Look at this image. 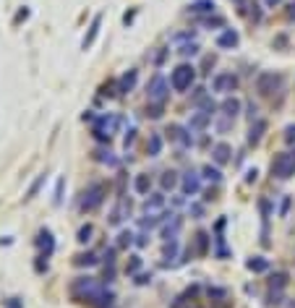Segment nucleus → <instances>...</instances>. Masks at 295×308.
Here are the masks:
<instances>
[{
    "mask_svg": "<svg viewBox=\"0 0 295 308\" xmlns=\"http://www.w3.org/2000/svg\"><path fill=\"white\" fill-rule=\"evenodd\" d=\"M94 157H97V162H105V165H118V159L113 157V152H110V149H97Z\"/></svg>",
    "mask_w": 295,
    "mask_h": 308,
    "instance_id": "obj_30",
    "label": "nucleus"
},
{
    "mask_svg": "<svg viewBox=\"0 0 295 308\" xmlns=\"http://www.w3.org/2000/svg\"><path fill=\"white\" fill-rule=\"evenodd\" d=\"M264 131H266V120H261V117H256V120L251 123V131H248V144H259L261 141V136H264Z\"/></svg>",
    "mask_w": 295,
    "mask_h": 308,
    "instance_id": "obj_17",
    "label": "nucleus"
},
{
    "mask_svg": "<svg viewBox=\"0 0 295 308\" xmlns=\"http://www.w3.org/2000/svg\"><path fill=\"white\" fill-rule=\"evenodd\" d=\"M277 86H280V76L277 74H269V71L256 78V89H259V94H264V97H269Z\"/></svg>",
    "mask_w": 295,
    "mask_h": 308,
    "instance_id": "obj_10",
    "label": "nucleus"
},
{
    "mask_svg": "<svg viewBox=\"0 0 295 308\" xmlns=\"http://www.w3.org/2000/svg\"><path fill=\"white\" fill-rule=\"evenodd\" d=\"M282 301H285L282 290H269V295H266V306H282Z\"/></svg>",
    "mask_w": 295,
    "mask_h": 308,
    "instance_id": "obj_33",
    "label": "nucleus"
},
{
    "mask_svg": "<svg viewBox=\"0 0 295 308\" xmlns=\"http://www.w3.org/2000/svg\"><path fill=\"white\" fill-rule=\"evenodd\" d=\"M201 24H204V26H225V19H219V16H211V19H204Z\"/></svg>",
    "mask_w": 295,
    "mask_h": 308,
    "instance_id": "obj_45",
    "label": "nucleus"
},
{
    "mask_svg": "<svg viewBox=\"0 0 295 308\" xmlns=\"http://www.w3.org/2000/svg\"><path fill=\"white\" fill-rule=\"evenodd\" d=\"M136 133H139V131H136V125H131V128H128V133H126V139H123V147H126V149H131V147H133Z\"/></svg>",
    "mask_w": 295,
    "mask_h": 308,
    "instance_id": "obj_39",
    "label": "nucleus"
},
{
    "mask_svg": "<svg viewBox=\"0 0 295 308\" xmlns=\"http://www.w3.org/2000/svg\"><path fill=\"white\" fill-rule=\"evenodd\" d=\"M288 206H290V198H285V201H282V217L288 214Z\"/></svg>",
    "mask_w": 295,
    "mask_h": 308,
    "instance_id": "obj_52",
    "label": "nucleus"
},
{
    "mask_svg": "<svg viewBox=\"0 0 295 308\" xmlns=\"http://www.w3.org/2000/svg\"><path fill=\"white\" fill-rule=\"evenodd\" d=\"M211 89L217 94H233L238 89V76L235 74H217L214 81H211Z\"/></svg>",
    "mask_w": 295,
    "mask_h": 308,
    "instance_id": "obj_8",
    "label": "nucleus"
},
{
    "mask_svg": "<svg viewBox=\"0 0 295 308\" xmlns=\"http://www.w3.org/2000/svg\"><path fill=\"white\" fill-rule=\"evenodd\" d=\"M199 107H201V113H207V115H214V110H217V105L211 102V97H209V94L199 99Z\"/></svg>",
    "mask_w": 295,
    "mask_h": 308,
    "instance_id": "obj_32",
    "label": "nucleus"
},
{
    "mask_svg": "<svg viewBox=\"0 0 295 308\" xmlns=\"http://www.w3.org/2000/svg\"><path fill=\"white\" fill-rule=\"evenodd\" d=\"M288 19L295 21V3H290V11H288Z\"/></svg>",
    "mask_w": 295,
    "mask_h": 308,
    "instance_id": "obj_50",
    "label": "nucleus"
},
{
    "mask_svg": "<svg viewBox=\"0 0 295 308\" xmlns=\"http://www.w3.org/2000/svg\"><path fill=\"white\" fill-rule=\"evenodd\" d=\"M42 183H44V175H40V178H37L34 183H32V188H29V193H26V198L37 196V191H40V188H42Z\"/></svg>",
    "mask_w": 295,
    "mask_h": 308,
    "instance_id": "obj_41",
    "label": "nucleus"
},
{
    "mask_svg": "<svg viewBox=\"0 0 295 308\" xmlns=\"http://www.w3.org/2000/svg\"><path fill=\"white\" fill-rule=\"evenodd\" d=\"M201 175H204L207 180H211V183H222V173H219L217 167H211V165H207L204 170H201Z\"/></svg>",
    "mask_w": 295,
    "mask_h": 308,
    "instance_id": "obj_29",
    "label": "nucleus"
},
{
    "mask_svg": "<svg viewBox=\"0 0 295 308\" xmlns=\"http://www.w3.org/2000/svg\"><path fill=\"white\" fill-rule=\"evenodd\" d=\"M37 246H40L44 253H42V256H52V251H55V238H52V232L47 230V228H44V230H40V235H37Z\"/></svg>",
    "mask_w": 295,
    "mask_h": 308,
    "instance_id": "obj_14",
    "label": "nucleus"
},
{
    "mask_svg": "<svg viewBox=\"0 0 295 308\" xmlns=\"http://www.w3.org/2000/svg\"><path fill=\"white\" fill-rule=\"evenodd\" d=\"M146 154H149V157H160L162 154V136L160 133L149 136V141H146Z\"/></svg>",
    "mask_w": 295,
    "mask_h": 308,
    "instance_id": "obj_23",
    "label": "nucleus"
},
{
    "mask_svg": "<svg viewBox=\"0 0 295 308\" xmlns=\"http://www.w3.org/2000/svg\"><path fill=\"white\" fill-rule=\"evenodd\" d=\"M180 228H183V220L178 214H172L170 222H162V230H160L162 240H175V238H178V232H180Z\"/></svg>",
    "mask_w": 295,
    "mask_h": 308,
    "instance_id": "obj_11",
    "label": "nucleus"
},
{
    "mask_svg": "<svg viewBox=\"0 0 295 308\" xmlns=\"http://www.w3.org/2000/svg\"><path fill=\"white\" fill-rule=\"evenodd\" d=\"M178 52H180V55H196V52H199V44L191 39L188 44H180V50H178Z\"/></svg>",
    "mask_w": 295,
    "mask_h": 308,
    "instance_id": "obj_37",
    "label": "nucleus"
},
{
    "mask_svg": "<svg viewBox=\"0 0 295 308\" xmlns=\"http://www.w3.org/2000/svg\"><path fill=\"white\" fill-rule=\"evenodd\" d=\"M97 290H99V285H97L94 277H76L71 282V295L76 298V301H84V303L97 293Z\"/></svg>",
    "mask_w": 295,
    "mask_h": 308,
    "instance_id": "obj_3",
    "label": "nucleus"
},
{
    "mask_svg": "<svg viewBox=\"0 0 295 308\" xmlns=\"http://www.w3.org/2000/svg\"><path fill=\"white\" fill-rule=\"evenodd\" d=\"M180 191H183V196H196L201 191V175L188 170V173L180 178Z\"/></svg>",
    "mask_w": 295,
    "mask_h": 308,
    "instance_id": "obj_9",
    "label": "nucleus"
},
{
    "mask_svg": "<svg viewBox=\"0 0 295 308\" xmlns=\"http://www.w3.org/2000/svg\"><path fill=\"white\" fill-rule=\"evenodd\" d=\"M209 123H211V115H207V113L196 110V113L191 115V123H188V128H191V131H204Z\"/></svg>",
    "mask_w": 295,
    "mask_h": 308,
    "instance_id": "obj_19",
    "label": "nucleus"
},
{
    "mask_svg": "<svg viewBox=\"0 0 295 308\" xmlns=\"http://www.w3.org/2000/svg\"><path fill=\"white\" fill-rule=\"evenodd\" d=\"M256 175H259V173H256V170H248V173H246V180H248V183H251V180H256Z\"/></svg>",
    "mask_w": 295,
    "mask_h": 308,
    "instance_id": "obj_49",
    "label": "nucleus"
},
{
    "mask_svg": "<svg viewBox=\"0 0 295 308\" xmlns=\"http://www.w3.org/2000/svg\"><path fill=\"white\" fill-rule=\"evenodd\" d=\"M264 3H266V5H269V8H274V5H280V3H282V0H264Z\"/></svg>",
    "mask_w": 295,
    "mask_h": 308,
    "instance_id": "obj_53",
    "label": "nucleus"
},
{
    "mask_svg": "<svg viewBox=\"0 0 295 308\" xmlns=\"http://www.w3.org/2000/svg\"><path fill=\"white\" fill-rule=\"evenodd\" d=\"M113 301H115V295L110 293V290H105L102 285H99V290L89 298L86 303H89L91 308H110V306H113Z\"/></svg>",
    "mask_w": 295,
    "mask_h": 308,
    "instance_id": "obj_12",
    "label": "nucleus"
},
{
    "mask_svg": "<svg viewBox=\"0 0 295 308\" xmlns=\"http://www.w3.org/2000/svg\"><path fill=\"white\" fill-rule=\"evenodd\" d=\"M160 186H162V191H172L175 186H180V178H178V173H175V170H168V173H162V178H160Z\"/></svg>",
    "mask_w": 295,
    "mask_h": 308,
    "instance_id": "obj_22",
    "label": "nucleus"
},
{
    "mask_svg": "<svg viewBox=\"0 0 295 308\" xmlns=\"http://www.w3.org/2000/svg\"><path fill=\"white\" fill-rule=\"evenodd\" d=\"M288 271H274V274L269 277V290H285V285H288Z\"/></svg>",
    "mask_w": 295,
    "mask_h": 308,
    "instance_id": "obj_25",
    "label": "nucleus"
},
{
    "mask_svg": "<svg viewBox=\"0 0 295 308\" xmlns=\"http://www.w3.org/2000/svg\"><path fill=\"white\" fill-rule=\"evenodd\" d=\"M230 125H233V117H227V115H225V120H219V123H217V131H219V133H227V131H230Z\"/></svg>",
    "mask_w": 295,
    "mask_h": 308,
    "instance_id": "obj_43",
    "label": "nucleus"
},
{
    "mask_svg": "<svg viewBox=\"0 0 295 308\" xmlns=\"http://www.w3.org/2000/svg\"><path fill=\"white\" fill-rule=\"evenodd\" d=\"M290 175H295V149L280 154V157L272 162V178L288 180Z\"/></svg>",
    "mask_w": 295,
    "mask_h": 308,
    "instance_id": "obj_4",
    "label": "nucleus"
},
{
    "mask_svg": "<svg viewBox=\"0 0 295 308\" xmlns=\"http://www.w3.org/2000/svg\"><path fill=\"white\" fill-rule=\"evenodd\" d=\"M170 141H175L180 149H191L193 147V136H191V128H186V125H178V123H172L170 128Z\"/></svg>",
    "mask_w": 295,
    "mask_h": 308,
    "instance_id": "obj_7",
    "label": "nucleus"
},
{
    "mask_svg": "<svg viewBox=\"0 0 295 308\" xmlns=\"http://www.w3.org/2000/svg\"><path fill=\"white\" fill-rule=\"evenodd\" d=\"M162 110H165V105L149 102V107H146V115H152V117H162Z\"/></svg>",
    "mask_w": 295,
    "mask_h": 308,
    "instance_id": "obj_40",
    "label": "nucleus"
},
{
    "mask_svg": "<svg viewBox=\"0 0 295 308\" xmlns=\"http://www.w3.org/2000/svg\"><path fill=\"white\" fill-rule=\"evenodd\" d=\"M290 308H295V303H293V306H290Z\"/></svg>",
    "mask_w": 295,
    "mask_h": 308,
    "instance_id": "obj_54",
    "label": "nucleus"
},
{
    "mask_svg": "<svg viewBox=\"0 0 295 308\" xmlns=\"http://www.w3.org/2000/svg\"><path fill=\"white\" fill-rule=\"evenodd\" d=\"M191 214H193V217H201V214H204V206L193 204V206H191Z\"/></svg>",
    "mask_w": 295,
    "mask_h": 308,
    "instance_id": "obj_48",
    "label": "nucleus"
},
{
    "mask_svg": "<svg viewBox=\"0 0 295 308\" xmlns=\"http://www.w3.org/2000/svg\"><path fill=\"white\" fill-rule=\"evenodd\" d=\"M8 308H21V301H18V298H13V301L8 303Z\"/></svg>",
    "mask_w": 295,
    "mask_h": 308,
    "instance_id": "obj_51",
    "label": "nucleus"
},
{
    "mask_svg": "<svg viewBox=\"0 0 295 308\" xmlns=\"http://www.w3.org/2000/svg\"><path fill=\"white\" fill-rule=\"evenodd\" d=\"M191 11L211 13V11H214V3H211V0H196V3H193V8H191Z\"/></svg>",
    "mask_w": 295,
    "mask_h": 308,
    "instance_id": "obj_34",
    "label": "nucleus"
},
{
    "mask_svg": "<svg viewBox=\"0 0 295 308\" xmlns=\"http://www.w3.org/2000/svg\"><path fill=\"white\" fill-rule=\"evenodd\" d=\"M133 188H136V193H139V196H149V191H152V178L146 175V173L136 175V180H133Z\"/></svg>",
    "mask_w": 295,
    "mask_h": 308,
    "instance_id": "obj_20",
    "label": "nucleus"
},
{
    "mask_svg": "<svg viewBox=\"0 0 295 308\" xmlns=\"http://www.w3.org/2000/svg\"><path fill=\"white\" fill-rule=\"evenodd\" d=\"M285 141H288V144H295V123H290L288 128H285Z\"/></svg>",
    "mask_w": 295,
    "mask_h": 308,
    "instance_id": "obj_44",
    "label": "nucleus"
},
{
    "mask_svg": "<svg viewBox=\"0 0 295 308\" xmlns=\"http://www.w3.org/2000/svg\"><path fill=\"white\" fill-rule=\"evenodd\" d=\"M238 42H241V34H238L235 29H225L217 37V47L219 50H233V47H238Z\"/></svg>",
    "mask_w": 295,
    "mask_h": 308,
    "instance_id": "obj_13",
    "label": "nucleus"
},
{
    "mask_svg": "<svg viewBox=\"0 0 295 308\" xmlns=\"http://www.w3.org/2000/svg\"><path fill=\"white\" fill-rule=\"evenodd\" d=\"M146 238H149V235H146V232H141V235H136V240H133V243H136V246H141V248H144L146 243H149Z\"/></svg>",
    "mask_w": 295,
    "mask_h": 308,
    "instance_id": "obj_46",
    "label": "nucleus"
},
{
    "mask_svg": "<svg viewBox=\"0 0 295 308\" xmlns=\"http://www.w3.org/2000/svg\"><path fill=\"white\" fill-rule=\"evenodd\" d=\"M99 26H102V19H99V16H97V19L91 21V26H89V34L84 37V42H81V44H84V50H86L89 44H91V42L97 39V34H99Z\"/></svg>",
    "mask_w": 295,
    "mask_h": 308,
    "instance_id": "obj_27",
    "label": "nucleus"
},
{
    "mask_svg": "<svg viewBox=\"0 0 295 308\" xmlns=\"http://www.w3.org/2000/svg\"><path fill=\"white\" fill-rule=\"evenodd\" d=\"M209 298H217V301H225V298H227V290H222V287H209Z\"/></svg>",
    "mask_w": 295,
    "mask_h": 308,
    "instance_id": "obj_42",
    "label": "nucleus"
},
{
    "mask_svg": "<svg viewBox=\"0 0 295 308\" xmlns=\"http://www.w3.org/2000/svg\"><path fill=\"white\" fill-rule=\"evenodd\" d=\"M162 206H165V196L162 193H149V198L144 201V214H162Z\"/></svg>",
    "mask_w": 295,
    "mask_h": 308,
    "instance_id": "obj_15",
    "label": "nucleus"
},
{
    "mask_svg": "<svg viewBox=\"0 0 295 308\" xmlns=\"http://www.w3.org/2000/svg\"><path fill=\"white\" fill-rule=\"evenodd\" d=\"M139 269H141V256H131V261H128L126 271H128V274H136Z\"/></svg>",
    "mask_w": 295,
    "mask_h": 308,
    "instance_id": "obj_38",
    "label": "nucleus"
},
{
    "mask_svg": "<svg viewBox=\"0 0 295 308\" xmlns=\"http://www.w3.org/2000/svg\"><path fill=\"white\" fill-rule=\"evenodd\" d=\"M175 253H178V240H165V259H175Z\"/></svg>",
    "mask_w": 295,
    "mask_h": 308,
    "instance_id": "obj_36",
    "label": "nucleus"
},
{
    "mask_svg": "<svg viewBox=\"0 0 295 308\" xmlns=\"http://www.w3.org/2000/svg\"><path fill=\"white\" fill-rule=\"evenodd\" d=\"M136 78H139V74L136 71H128V74L121 76V81H118V94H128L131 89L136 86Z\"/></svg>",
    "mask_w": 295,
    "mask_h": 308,
    "instance_id": "obj_18",
    "label": "nucleus"
},
{
    "mask_svg": "<svg viewBox=\"0 0 295 308\" xmlns=\"http://www.w3.org/2000/svg\"><path fill=\"white\" fill-rule=\"evenodd\" d=\"M97 261H99V259H97L91 251H86V253H79V256H73V264H76V267H94Z\"/></svg>",
    "mask_w": 295,
    "mask_h": 308,
    "instance_id": "obj_26",
    "label": "nucleus"
},
{
    "mask_svg": "<svg viewBox=\"0 0 295 308\" xmlns=\"http://www.w3.org/2000/svg\"><path fill=\"white\" fill-rule=\"evenodd\" d=\"M230 154H233V149H230V144H225V141H219V144L211 147V159H214L217 165H227Z\"/></svg>",
    "mask_w": 295,
    "mask_h": 308,
    "instance_id": "obj_16",
    "label": "nucleus"
},
{
    "mask_svg": "<svg viewBox=\"0 0 295 308\" xmlns=\"http://www.w3.org/2000/svg\"><path fill=\"white\" fill-rule=\"evenodd\" d=\"M133 240H136V235H133V232H128V230H123L121 235H118V248H126V246H131Z\"/></svg>",
    "mask_w": 295,
    "mask_h": 308,
    "instance_id": "obj_35",
    "label": "nucleus"
},
{
    "mask_svg": "<svg viewBox=\"0 0 295 308\" xmlns=\"http://www.w3.org/2000/svg\"><path fill=\"white\" fill-rule=\"evenodd\" d=\"M246 267L259 274V271H266V269H269V259H264V256H253V259H248V261H246Z\"/></svg>",
    "mask_w": 295,
    "mask_h": 308,
    "instance_id": "obj_24",
    "label": "nucleus"
},
{
    "mask_svg": "<svg viewBox=\"0 0 295 308\" xmlns=\"http://www.w3.org/2000/svg\"><path fill=\"white\" fill-rule=\"evenodd\" d=\"M193 81H196V68H193V66H188V63H180V66L172 68L170 86L175 89V92H186V89H191Z\"/></svg>",
    "mask_w": 295,
    "mask_h": 308,
    "instance_id": "obj_1",
    "label": "nucleus"
},
{
    "mask_svg": "<svg viewBox=\"0 0 295 308\" xmlns=\"http://www.w3.org/2000/svg\"><path fill=\"white\" fill-rule=\"evenodd\" d=\"M219 110H222V115L227 117H235L238 113H241V99H235V97H227L222 105H219Z\"/></svg>",
    "mask_w": 295,
    "mask_h": 308,
    "instance_id": "obj_21",
    "label": "nucleus"
},
{
    "mask_svg": "<svg viewBox=\"0 0 295 308\" xmlns=\"http://www.w3.org/2000/svg\"><path fill=\"white\" fill-rule=\"evenodd\" d=\"M207 251H209V235L207 232H196V253L204 256Z\"/></svg>",
    "mask_w": 295,
    "mask_h": 308,
    "instance_id": "obj_28",
    "label": "nucleus"
},
{
    "mask_svg": "<svg viewBox=\"0 0 295 308\" xmlns=\"http://www.w3.org/2000/svg\"><path fill=\"white\" fill-rule=\"evenodd\" d=\"M170 94V84L165 81V76L157 74L152 81H149V86H146V97H149V102H157V105H165V99H168Z\"/></svg>",
    "mask_w": 295,
    "mask_h": 308,
    "instance_id": "obj_5",
    "label": "nucleus"
},
{
    "mask_svg": "<svg viewBox=\"0 0 295 308\" xmlns=\"http://www.w3.org/2000/svg\"><path fill=\"white\" fill-rule=\"evenodd\" d=\"M146 282H152V271H149V274H139V277H136V285H146Z\"/></svg>",
    "mask_w": 295,
    "mask_h": 308,
    "instance_id": "obj_47",
    "label": "nucleus"
},
{
    "mask_svg": "<svg viewBox=\"0 0 295 308\" xmlns=\"http://www.w3.org/2000/svg\"><path fill=\"white\" fill-rule=\"evenodd\" d=\"M115 125H118V117H115V115H99V117H97V123H94V139L107 141V144H110Z\"/></svg>",
    "mask_w": 295,
    "mask_h": 308,
    "instance_id": "obj_6",
    "label": "nucleus"
},
{
    "mask_svg": "<svg viewBox=\"0 0 295 308\" xmlns=\"http://www.w3.org/2000/svg\"><path fill=\"white\" fill-rule=\"evenodd\" d=\"M91 235H94V228H91V225H81V228H79V235H76V240H79V243H89V240H91Z\"/></svg>",
    "mask_w": 295,
    "mask_h": 308,
    "instance_id": "obj_31",
    "label": "nucleus"
},
{
    "mask_svg": "<svg viewBox=\"0 0 295 308\" xmlns=\"http://www.w3.org/2000/svg\"><path fill=\"white\" fill-rule=\"evenodd\" d=\"M105 196H107L105 183H91L84 191V198H81V212H94L97 206H102Z\"/></svg>",
    "mask_w": 295,
    "mask_h": 308,
    "instance_id": "obj_2",
    "label": "nucleus"
}]
</instances>
